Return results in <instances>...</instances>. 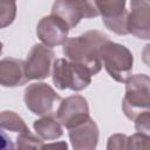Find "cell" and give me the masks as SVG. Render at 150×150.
Wrapping results in <instances>:
<instances>
[{
    "instance_id": "6da1fadb",
    "label": "cell",
    "mask_w": 150,
    "mask_h": 150,
    "mask_svg": "<svg viewBox=\"0 0 150 150\" xmlns=\"http://www.w3.org/2000/svg\"><path fill=\"white\" fill-rule=\"evenodd\" d=\"M107 40L109 39L104 33L88 30L79 36L67 39L62 45V50L66 59L84 66L91 75H96L102 68L100 49Z\"/></svg>"
},
{
    "instance_id": "7a4b0ae2",
    "label": "cell",
    "mask_w": 150,
    "mask_h": 150,
    "mask_svg": "<svg viewBox=\"0 0 150 150\" xmlns=\"http://www.w3.org/2000/svg\"><path fill=\"white\" fill-rule=\"evenodd\" d=\"M100 59L107 73L115 81L124 83L131 76L134 56L125 46L107 40L100 49Z\"/></svg>"
},
{
    "instance_id": "3957f363",
    "label": "cell",
    "mask_w": 150,
    "mask_h": 150,
    "mask_svg": "<svg viewBox=\"0 0 150 150\" xmlns=\"http://www.w3.org/2000/svg\"><path fill=\"white\" fill-rule=\"evenodd\" d=\"M125 95L122 101L124 115L134 121L150 108V79L146 74L131 75L125 82Z\"/></svg>"
},
{
    "instance_id": "277c9868",
    "label": "cell",
    "mask_w": 150,
    "mask_h": 150,
    "mask_svg": "<svg viewBox=\"0 0 150 150\" xmlns=\"http://www.w3.org/2000/svg\"><path fill=\"white\" fill-rule=\"evenodd\" d=\"M52 75L53 82L57 89H70L74 91L87 88L93 76L84 66L69 61L68 59H56L53 62Z\"/></svg>"
},
{
    "instance_id": "5b68a950",
    "label": "cell",
    "mask_w": 150,
    "mask_h": 150,
    "mask_svg": "<svg viewBox=\"0 0 150 150\" xmlns=\"http://www.w3.org/2000/svg\"><path fill=\"white\" fill-rule=\"evenodd\" d=\"M25 104L35 115L43 116L54 111L56 104L60 103L61 97L47 83H32L25 89Z\"/></svg>"
},
{
    "instance_id": "8992f818",
    "label": "cell",
    "mask_w": 150,
    "mask_h": 150,
    "mask_svg": "<svg viewBox=\"0 0 150 150\" xmlns=\"http://www.w3.org/2000/svg\"><path fill=\"white\" fill-rule=\"evenodd\" d=\"M54 57L55 53L50 47L43 43L34 45L25 61V73L28 81L47 79L52 73Z\"/></svg>"
},
{
    "instance_id": "52a82bcc",
    "label": "cell",
    "mask_w": 150,
    "mask_h": 150,
    "mask_svg": "<svg viewBox=\"0 0 150 150\" xmlns=\"http://www.w3.org/2000/svg\"><path fill=\"white\" fill-rule=\"evenodd\" d=\"M95 6L108 29L117 35L128 34V9L125 8V0H95Z\"/></svg>"
},
{
    "instance_id": "ba28073f",
    "label": "cell",
    "mask_w": 150,
    "mask_h": 150,
    "mask_svg": "<svg viewBox=\"0 0 150 150\" xmlns=\"http://www.w3.org/2000/svg\"><path fill=\"white\" fill-rule=\"evenodd\" d=\"M56 117L61 125L67 129L89 117V107L87 100L81 95H71L60 101Z\"/></svg>"
},
{
    "instance_id": "9c48e42d",
    "label": "cell",
    "mask_w": 150,
    "mask_h": 150,
    "mask_svg": "<svg viewBox=\"0 0 150 150\" xmlns=\"http://www.w3.org/2000/svg\"><path fill=\"white\" fill-rule=\"evenodd\" d=\"M68 33L69 27L66 22L53 14L43 16L36 26L38 38L43 45L50 48L63 45L68 39Z\"/></svg>"
},
{
    "instance_id": "30bf717a",
    "label": "cell",
    "mask_w": 150,
    "mask_h": 150,
    "mask_svg": "<svg viewBox=\"0 0 150 150\" xmlns=\"http://www.w3.org/2000/svg\"><path fill=\"white\" fill-rule=\"evenodd\" d=\"M69 139L75 150H94L98 143V128L89 116L82 122L69 128Z\"/></svg>"
},
{
    "instance_id": "8fae6325",
    "label": "cell",
    "mask_w": 150,
    "mask_h": 150,
    "mask_svg": "<svg viewBox=\"0 0 150 150\" xmlns=\"http://www.w3.org/2000/svg\"><path fill=\"white\" fill-rule=\"evenodd\" d=\"M130 12L127 18L128 34L136 38L149 40L150 39V4L131 5Z\"/></svg>"
},
{
    "instance_id": "7c38bea8",
    "label": "cell",
    "mask_w": 150,
    "mask_h": 150,
    "mask_svg": "<svg viewBox=\"0 0 150 150\" xmlns=\"http://www.w3.org/2000/svg\"><path fill=\"white\" fill-rule=\"evenodd\" d=\"M27 82L25 61L14 57L0 60V84L2 87H19Z\"/></svg>"
},
{
    "instance_id": "4fadbf2b",
    "label": "cell",
    "mask_w": 150,
    "mask_h": 150,
    "mask_svg": "<svg viewBox=\"0 0 150 150\" xmlns=\"http://www.w3.org/2000/svg\"><path fill=\"white\" fill-rule=\"evenodd\" d=\"M50 14L63 20L69 29L75 28L84 18L83 9L79 0H55L52 6Z\"/></svg>"
},
{
    "instance_id": "5bb4252c",
    "label": "cell",
    "mask_w": 150,
    "mask_h": 150,
    "mask_svg": "<svg viewBox=\"0 0 150 150\" xmlns=\"http://www.w3.org/2000/svg\"><path fill=\"white\" fill-rule=\"evenodd\" d=\"M36 135L43 141H54L63 135L62 125L55 114L50 112L36 120L33 124Z\"/></svg>"
},
{
    "instance_id": "9a60e30c",
    "label": "cell",
    "mask_w": 150,
    "mask_h": 150,
    "mask_svg": "<svg viewBox=\"0 0 150 150\" xmlns=\"http://www.w3.org/2000/svg\"><path fill=\"white\" fill-rule=\"evenodd\" d=\"M0 129L18 134L29 131L25 121L16 112L11 110H5L0 112Z\"/></svg>"
},
{
    "instance_id": "2e32d148",
    "label": "cell",
    "mask_w": 150,
    "mask_h": 150,
    "mask_svg": "<svg viewBox=\"0 0 150 150\" xmlns=\"http://www.w3.org/2000/svg\"><path fill=\"white\" fill-rule=\"evenodd\" d=\"M16 16L15 0H0V29L9 26Z\"/></svg>"
},
{
    "instance_id": "e0dca14e",
    "label": "cell",
    "mask_w": 150,
    "mask_h": 150,
    "mask_svg": "<svg viewBox=\"0 0 150 150\" xmlns=\"http://www.w3.org/2000/svg\"><path fill=\"white\" fill-rule=\"evenodd\" d=\"M16 148L19 149H42V139L33 135L30 131L21 132L16 137Z\"/></svg>"
},
{
    "instance_id": "ac0fdd59",
    "label": "cell",
    "mask_w": 150,
    "mask_h": 150,
    "mask_svg": "<svg viewBox=\"0 0 150 150\" xmlns=\"http://www.w3.org/2000/svg\"><path fill=\"white\" fill-rule=\"evenodd\" d=\"M149 135L136 132L128 137V149H148L149 148Z\"/></svg>"
},
{
    "instance_id": "d6986e66",
    "label": "cell",
    "mask_w": 150,
    "mask_h": 150,
    "mask_svg": "<svg viewBox=\"0 0 150 150\" xmlns=\"http://www.w3.org/2000/svg\"><path fill=\"white\" fill-rule=\"evenodd\" d=\"M135 129L137 132H142L144 135L150 134V111H145L138 115L135 120Z\"/></svg>"
},
{
    "instance_id": "ffe728a7",
    "label": "cell",
    "mask_w": 150,
    "mask_h": 150,
    "mask_svg": "<svg viewBox=\"0 0 150 150\" xmlns=\"http://www.w3.org/2000/svg\"><path fill=\"white\" fill-rule=\"evenodd\" d=\"M107 149H128V136L116 134L109 137Z\"/></svg>"
},
{
    "instance_id": "44dd1931",
    "label": "cell",
    "mask_w": 150,
    "mask_h": 150,
    "mask_svg": "<svg viewBox=\"0 0 150 150\" xmlns=\"http://www.w3.org/2000/svg\"><path fill=\"white\" fill-rule=\"evenodd\" d=\"M79 1L82 6L83 14H84L86 19H91V18L98 16V12L95 6V0H79Z\"/></svg>"
},
{
    "instance_id": "7402d4cb",
    "label": "cell",
    "mask_w": 150,
    "mask_h": 150,
    "mask_svg": "<svg viewBox=\"0 0 150 150\" xmlns=\"http://www.w3.org/2000/svg\"><path fill=\"white\" fill-rule=\"evenodd\" d=\"M14 148L15 145L12 142L11 137L4 130L0 129V150L1 149H14Z\"/></svg>"
},
{
    "instance_id": "603a6c76",
    "label": "cell",
    "mask_w": 150,
    "mask_h": 150,
    "mask_svg": "<svg viewBox=\"0 0 150 150\" xmlns=\"http://www.w3.org/2000/svg\"><path fill=\"white\" fill-rule=\"evenodd\" d=\"M138 4H150V0H131L130 1V6L131 5H138Z\"/></svg>"
},
{
    "instance_id": "cb8c5ba5",
    "label": "cell",
    "mask_w": 150,
    "mask_h": 150,
    "mask_svg": "<svg viewBox=\"0 0 150 150\" xmlns=\"http://www.w3.org/2000/svg\"><path fill=\"white\" fill-rule=\"evenodd\" d=\"M2 47H4V45H2V42L0 41V55H1V53H2Z\"/></svg>"
}]
</instances>
